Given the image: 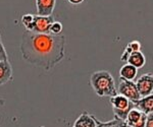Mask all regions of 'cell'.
Wrapping results in <instances>:
<instances>
[{"label":"cell","mask_w":153,"mask_h":127,"mask_svg":"<svg viewBox=\"0 0 153 127\" xmlns=\"http://www.w3.org/2000/svg\"><path fill=\"white\" fill-rule=\"evenodd\" d=\"M19 50L24 60L48 71L65 58V36L25 31Z\"/></svg>","instance_id":"obj_1"},{"label":"cell","mask_w":153,"mask_h":127,"mask_svg":"<svg viewBox=\"0 0 153 127\" xmlns=\"http://www.w3.org/2000/svg\"><path fill=\"white\" fill-rule=\"evenodd\" d=\"M90 84L98 97H113L117 95L114 79L107 70H99L91 74Z\"/></svg>","instance_id":"obj_2"},{"label":"cell","mask_w":153,"mask_h":127,"mask_svg":"<svg viewBox=\"0 0 153 127\" xmlns=\"http://www.w3.org/2000/svg\"><path fill=\"white\" fill-rule=\"evenodd\" d=\"M55 21L54 15L42 16L38 14H33V18L30 24L26 28V31L38 34H49V29L53 21Z\"/></svg>","instance_id":"obj_3"},{"label":"cell","mask_w":153,"mask_h":127,"mask_svg":"<svg viewBox=\"0 0 153 127\" xmlns=\"http://www.w3.org/2000/svg\"><path fill=\"white\" fill-rule=\"evenodd\" d=\"M117 90V94L123 95L132 102L137 101L141 98L134 80H126L120 79V82H118V87Z\"/></svg>","instance_id":"obj_4"},{"label":"cell","mask_w":153,"mask_h":127,"mask_svg":"<svg viewBox=\"0 0 153 127\" xmlns=\"http://www.w3.org/2000/svg\"><path fill=\"white\" fill-rule=\"evenodd\" d=\"M137 90L141 97H146L153 94V74L144 73L135 81Z\"/></svg>","instance_id":"obj_5"},{"label":"cell","mask_w":153,"mask_h":127,"mask_svg":"<svg viewBox=\"0 0 153 127\" xmlns=\"http://www.w3.org/2000/svg\"><path fill=\"white\" fill-rule=\"evenodd\" d=\"M146 118H147L146 114L143 113L142 111H140L136 107H134L133 109L130 110L125 122L133 127H145Z\"/></svg>","instance_id":"obj_6"},{"label":"cell","mask_w":153,"mask_h":127,"mask_svg":"<svg viewBox=\"0 0 153 127\" xmlns=\"http://www.w3.org/2000/svg\"><path fill=\"white\" fill-rule=\"evenodd\" d=\"M56 6V0H36V10L38 15H52Z\"/></svg>","instance_id":"obj_7"},{"label":"cell","mask_w":153,"mask_h":127,"mask_svg":"<svg viewBox=\"0 0 153 127\" xmlns=\"http://www.w3.org/2000/svg\"><path fill=\"white\" fill-rule=\"evenodd\" d=\"M134 106L146 115L153 113V94L148 95L146 97H141L139 100L133 102Z\"/></svg>","instance_id":"obj_8"},{"label":"cell","mask_w":153,"mask_h":127,"mask_svg":"<svg viewBox=\"0 0 153 127\" xmlns=\"http://www.w3.org/2000/svg\"><path fill=\"white\" fill-rule=\"evenodd\" d=\"M109 102L112 106V109H117V110H126L131 107H135L132 101H130L128 98L124 97L123 95H115L113 97H110Z\"/></svg>","instance_id":"obj_9"},{"label":"cell","mask_w":153,"mask_h":127,"mask_svg":"<svg viewBox=\"0 0 153 127\" xmlns=\"http://www.w3.org/2000/svg\"><path fill=\"white\" fill-rule=\"evenodd\" d=\"M74 127H96V117L89 114L87 111H84L76 118Z\"/></svg>","instance_id":"obj_10"},{"label":"cell","mask_w":153,"mask_h":127,"mask_svg":"<svg viewBox=\"0 0 153 127\" xmlns=\"http://www.w3.org/2000/svg\"><path fill=\"white\" fill-rule=\"evenodd\" d=\"M12 80V67L9 61L0 62V85Z\"/></svg>","instance_id":"obj_11"},{"label":"cell","mask_w":153,"mask_h":127,"mask_svg":"<svg viewBox=\"0 0 153 127\" xmlns=\"http://www.w3.org/2000/svg\"><path fill=\"white\" fill-rule=\"evenodd\" d=\"M138 74V69L133 65L127 64L123 65L120 69V79H126V80H135Z\"/></svg>","instance_id":"obj_12"},{"label":"cell","mask_w":153,"mask_h":127,"mask_svg":"<svg viewBox=\"0 0 153 127\" xmlns=\"http://www.w3.org/2000/svg\"><path fill=\"white\" fill-rule=\"evenodd\" d=\"M127 63H129V64L135 66L137 69H139V68H142L145 65L146 58H145L144 54H143L141 51H136V52H132L130 54Z\"/></svg>","instance_id":"obj_13"},{"label":"cell","mask_w":153,"mask_h":127,"mask_svg":"<svg viewBox=\"0 0 153 127\" xmlns=\"http://www.w3.org/2000/svg\"><path fill=\"white\" fill-rule=\"evenodd\" d=\"M122 120L115 118L111 121H107V122H101L96 118V127H118L120 124L122 123Z\"/></svg>","instance_id":"obj_14"},{"label":"cell","mask_w":153,"mask_h":127,"mask_svg":"<svg viewBox=\"0 0 153 127\" xmlns=\"http://www.w3.org/2000/svg\"><path fill=\"white\" fill-rule=\"evenodd\" d=\"M63 30V26L60 21H54L50 26V29H49V34L53 36H58L61 35Z\"/></svg>","instance_id":"obj_15"},{"label":"cell","mask_w":153,"mask_h":127,"mask_svg":"<svg viewBox=\"0 0 153 127\" xmlns=\"http://www.w3.org/2000/svg\"><path fill=\"white\" fill-rule=\"evenodd\" d=\"M125 50L127 51V52H129L130 54L132 52H136V51H141V43L137 40L132 41V42H130L126 46Z\"/></svg>","instance_id":"obj_16"},{"label":"cell","mask_w":153,"mask_h":127,"mask_svg":"<svg viewBox=\"0 0 153 127\" xmlns=\"http://www.w3.org/2000/svg\"><path fill=\"white\" fill-rule=\"evenodd\" d=\"M2 61H8V55L7 52L4 48V45L2 44V42H0V62Z\"/></svg>","instance_id":"obj_17"},{"label":"cell","mask_w":153,"mask_h":127,"mask_svg":"<svg viewBox=\"0 0 153 127\" xmlns=\"http://www.w3.org/2000/svg\"><path fill=\"white\" fill-rule=\"evenodd\" d=\"M145 127H153V113H150L147 115Z\"/></svg>","instance_id":"obj_18"},{"label":"cell","mask_w":153,"mask_h":127,"mask_svg":"<svg viewBox=\"0 0 153 127\" xmlns=\"http://www.w3.org/2000/svg\"><path fill=\"white\" fill-rule=\"evenodd\" d=\"M129 56H130V53L127 52V51H124V53H123L122 57H120V61H123V62H128V59H129Z\"/></svg>","instance_id":"obj_19"},{"label":"cell","mask_w":153,"mask_h":127,"mask_svg":"<svg viewBox=\"0 0 153 127\" xmlns=\"http://www.w3.org/2000/svg\"><path fill=\"white\" fill-rule=\"evenodd\" d=\"M68 1L73 5H79V4H82L85 0H68Z\"/></svg>","instance_id":"obj_20"},{"label":"cell","mask_w":153,"mask_h":127,"mask_svg":"<svg viewBox=\"0 0 153 127\" xmlns=\"http://www.w3.org/2000/svg\"><path fill=\"white\" fill-rule=\"evenodd\" d=\"M118 127H133V126H131V125H129V124L126 123L125 121H123L122 123L120 124V126H118Z\"/></svg>","instance_id":"obj_21"},{"label":"cell","mask_w":153,"mask_h":127,"mask_svg":"<svg viewBox=\"0 0 153 127\" xmlns=\"http://www.w3.org/2000/svg\"><path fill=\"white\" fill-rule=\"evenodd\" d=\"M1 40H2V37H1V35H0V42H1Z\"/></svg>","instance_id":"obj_22"}]
</instances>
